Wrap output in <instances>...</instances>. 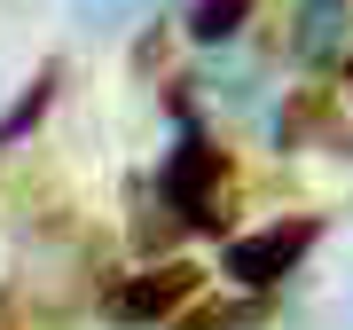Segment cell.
Segmentation results:
<instances>
[{
    "label": "cell",
    "instance_id": "5",
    "mask_svg": "<svg viewBox=\"0 0 353 330\" xmlns=\"http://www.w3.org/2000/svg\"><path fill=\"white\" fill-rule=\"evenodd\" d=\"M252 16V0H189V39H204V48H220L228 32Z\"/></svg>",
    "mask_w": 353,
    "mask_h": 330
},
{
    "label": "cell",
    "instance_id": "6",
    "mask_svg": "<svg viewBox=\"0 0 353 330\" xmlns=\"http://www.w3.org/2000/svg\"><path fill=\"white\" fill-rule=\"evenodd\" d=\"M157 0H79V32H118L134 16H150Z\"/></svg>",
    "mask_w": 353,
    "mask_h": 330
},
{
    "label": "cell",
    "instance_id": "1",
    "mask_svg": "<svg viewBox=\"0 0 353 330\" xmlns=\"http://www.w3.org/2000/svg\"><path fill=\"white\" fill-rule=\"evenodd\" d=\"M157 197L173 204L189 229H220L228 204H236V165H228V150L212 134H181L173 157H165V173H157Z\"/></svg>",
    "mask_w": 353,
    "mask_h": 330
},
{
    "label": "cell",
    "instance_id": "8",
    "mask_svg": "<svg viewBox=\"0 0 353 330\" xmlns=\"http://www.w3.org/2000/svg\"><path fill=\"white\" fill-rule=\"evenodd\" d=\"M252 315H259L252 299H236V307H196V315L181 322V330H243V322H252Z\"/></svg>",
    "mask_w": 353,
    "mask_h": 330
},
{
    "label": "cell",
    "instance_id": "3",
    "mask_svg": "<svg viewBox=\"0 0 353 330\" xmlns=\"http://www.w3.org/2000/svg\"><path fill=\"white\" fill-rule=\"evenodd\" d=\"M181 299H196V267H150V275H118L110 291H102V315L110 322H157V315H173Z\"/></svg>",
    "mask_w": 353,
    "mask_h": 330
},
{
    "label": "cell",
    "instance_id": "2",
    "mask_svg": "<svg viewBox=\"0 0 353 330\" xmlns=\"http://www.w3.org/2000/svg\"><path fill=\"white\" fill-rule=\"evenodd\" d=\"M314 236H322V220H306V213H299V220H267L259 236H236V244H228L220 267L243 283V291H267V283H283L290 267L314 252Z\"/></svg>",
    "mask_w": 353,
    "mask_h": 330
},
{
    "label": "cell",
    "instance_id": "7",
    "mask_svg": "<svg viewBox=\"0 0 353 330\" xmlns=\"http://www.w3.org/2000/svg\"><path fill=\"white\" fill-rule=\"evenodd\" d=\"M55 79H63V71H55V64H48V71H39V79H32V87H24V102H16V110H8V118H0V142H16V134H24V126H32V118H39V110H48V95H55Z\"/></svg>",
    "mask_w": 353,
    "mask_h": 330
},
{
    "label": "cell",
    "instance_id": "4",
    "mask_svg": "<svg viewBox=\"0 0 353 330\" xmlns=\"http://www.w3.org/2000/svg\"><path fill=\"white\" fill-rule=\"evenodd\" d=\"M345 32V0H306L299 8V55H330Z\"/></svg>",
    "mask_w": 353,
    "mask_h": 330
}]
</instances>
